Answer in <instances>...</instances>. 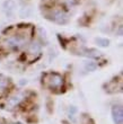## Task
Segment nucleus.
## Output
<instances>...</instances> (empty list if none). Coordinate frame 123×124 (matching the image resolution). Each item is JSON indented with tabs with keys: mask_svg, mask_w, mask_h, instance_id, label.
<instances>
[{
	"mask_svg": "<svg viewBox=\"0 0 123 124\" xmlns=\"http://www.w3.org/2000/svg\"><path fill=\"white\" fill-rule=\"evenodd\" d=\"M2 8L7 16H11L16 9V2L14 0H6L2 5Z\"/></svg>",
	"mask_w": 123,
	"mask_h": 124,
	"instance_id": "5",
	"label": "nucleus"
},
{
	"mask_svg": "<svg viewBox=\"0 0 123 124\" xmlns=\"http://www.w3.org/2000/svg\"><path fill=\"white\" fill-rule=\"evenodd\" d=\"M96 68H97V65L95 64L93 61L86 62V69H87V70H89V71H94V70H96Z\"/></svg>",
	"mask_w": 123,
	"mask_h": 124,
	"instance_id": "10",
	"label": "nucleus"
},
{
	"mask_svg": "<svg viewBox=\"0 0 123 124\" xmlns=\"http://www.w3.org/2000/svg\"><path fill=\"white\" fill-rule=\"evenodd\" d=\"M14 124H20V123H14Z\"/></svg>",
	"mask_w": 123,
	"mask_h": 124,
	"instance_id": "12",
	"label": "nucleus"
},
{
	"mask_svg": "<svg viewBox=\"0 0 123 124\" xmlns=\"http://www.w3.org/2000/svg\"><path fill=\"white\" fill-rule=\"evenodd\" d=\"M63 84V78L58 73H51L49 76V85L51 88H60Z\"/></svg>",
	"mask_w": 123,
	"mask_h": 124,
	"instance_id": "3",
	"label": "nucleus"
},
{
	"mask_svg": "<svg viewBox=\"0 0 123 124\" xmlns=\"http://www.w3.org/2000/svg\"><path fill=\"white\" fill-rule=\"evenodd\" d=\"M6 85H7V80H6V79H0V87L2 88V87H5Z\"/></svg>",
	"mask_w": 123,
	"mask_h": 124,
	"instance_id": "11",
	"label": "nucleus"
},
{
	"mask_svg": "<svg viewBox=\"0 0 123 124\" xmlns=\"http://www.w3.org/2000/svg\"><path fill=\"white\" fill-rule=\"evenodd\" d=\"M95 41H96V43H97L99 46H102V47H106V46L110 45V41L107 39H104V37H97Z\"/></svg>",
	"mask_w": 123,
	"mask_h": 124,
	"instance_id": "9",
	"label": "nucleus"
},
{
	"mask_svg": "<svg viewBox=\"0 0 123 124\" xmlns=\"http://www.w3.org/2000/svg\"><path fill=\"white\" fill-rule=\"evenodd\" d=\"M6 44L9 47H14V49H19L25 44V39L19 37V36H11L6 41Z\"/></svg>",
	"mask_w": 123,
	"mask_h": 124,
	"instance_id": "2",
	"label": "nucleus"
},
{
	"mask_svg": "<svg viewBox=\"0 0 123 124\" xmlns=\"http://www.w3.org/2000/svg\"><path fill=\"white\" fill-rule=\"evenodd\" d=\"M33 14V10L31 7H24L19 10V16L20 17H31Z\"/></svg>",
	"mask_w": 123,
	"mask_h": 124,
	"instance_id": "8",
	"label": "nucleus"
},
{
	"mask_svg": "<svg viewBox=\"0 0 123 124\" xmlns=\"http://www.w3.org/2000/svg\"><path fill=\"white\" fill-rule=\"evenodd\" d=\"M52 20L57 24H60V25H65V24L68 23V16L66 15L63 11L61 10H55L54 13L52 14Z\"/></svg>",
	"mask_w": 123,
	"mask_h": 124,
	"instance_id": "1",
	"label": "nucleus"
},
{
	"mask_svg": "<svg viewBox=\"0 0 123 124\" xmlns=\"http://www.w3.org/2000/svg\"><path fill=\"white\" fill-rule=\"evenodd\" d=\"M23 101V95H16V96H14V97H11L9 99V101H8V105H9L10 107H14V106H16L17 104H19L20 101Z\"/></svg>",
	"mask_w": 123,
	"mask_h": 124,
	"instance_id": "6",
	"label": "nucleus"
},
{
	"mask_svg": "<svg viewBox=\"0 0 123 124\" xmlns=\"http://www.w3.org/2000/svg\"><path fill=\"white\" fill-rule=\"evenodd\" d=\"M112 116H113V121L115 124H122V122H123L122 107H120V106L113 107V109H112Z\"/></svg>",
	"mask_w": 123,
	"mask_h": 124,
	"instance_id": "4",
	"label": "nucleus"
},
{
	"mask_svg": "<svg viewBox=\"0 0 123 124\" xmlns=\"http://www.w3.org/2000/svg\"><path fill=\"white\" fill-rule=\"evenodd\" d=\"M28 51L29 53H32V54H35V53H40L41 51V44L39 42H33L28 47Z\"/></svg>",
	"mask_w": 123,
	"mask_h": 124,
	"instance_id": "7",
	"label": "nucleus"
}]
</instances>
